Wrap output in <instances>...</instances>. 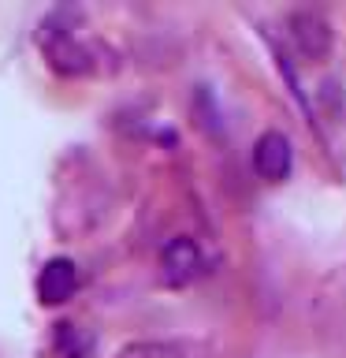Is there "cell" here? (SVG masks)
<instances>
[{
    "mask_svg": "<svg viewBox=\"0 0 346 358\" xmlns=\"http://www.w3.org/2000/svg\"><path fill=\"white\" fill-rule=\"evenodd\" d=\"M160 273L172 287H186L205 273V257H201V246L190 239V235H175L172 243L160 250Z\"/></svg>",
    "mask_w": 346,
    "mask_h": 358,
    "instance_id": "obj_1",
    "label": "cell"
},
{
    "mask_svg": "<svg viewBox=\"0 0 346 358\" xmlns=\"http://www.w3.org/2000/svg\"><path fill=\"white\" fill-rule=\"evenodd\" d=\"M290 164H294L290 138L283 131H264L253 145V172L261 176L264 183H283L290 176Z\"/></svg>",
    "mask_w": 346,
    "mask_h": 358,
    "instance_id": "obj_2",
    "label": "cell"
},
{
    "mask_svg": "<svg viewBox=\"0 0 346 358\" xmlns=\"http://www.w3.org/2000/svg\"><path fill=\"white\" fill-rule=\"evenodd\" d=\"M78 291V268L71 257H52L45 262L41 276H38V299L45 306H60Z\"/></svg>",
    "mask_w": 346,
    "mask_h": 358,
    "instance_id": "obj_3",
    "label": "cell"
},
{
    "mask_svg": "<svg viewBox=\"0 0 346 358\" xmlns=\"http://www.w3.org/2000/svg\"><path fill=\"white\" fill-rule=\"evenodd\" d=\"M290 41L298 45L306 60H320L331 49V27L313 11H298V15H290Z\"/></svg>",
    "mask_w": 346,
    "mask_h": 358,
    "instance_id": "obj_4",
    "label": "cell"
},
{
    "mask_svg": "<svg viewBox=\"0 0 346 358\" xmlns=\"http://www.w3.org/2000/svg\"><path fill=\"white\" fill-rule=\"evenodd\" d=\"M56 351H60V358H89L93 336L82 332L71 321H63V324H56Z\"/></svg>",
    "mask_w": 346,
    "mask_h": 358,
    "instance_id": "obj_5",
    "label": "cell"
},
{
    "mask_svg": "<svg viewBox=\"0 0 346 358\" xmlns=\"http://www.w3.org/2000/svg\"><path fill=\"white\" fill-rule=\"evenodd\" d=\"M116 358H186V355H183V347L164 343V340H134Z\"/></svg>",
    "mask_w": 346,
    "mask_h": 358,
    "instance_id": "obj_6",
    "label": "cell"
}]
</instances>
